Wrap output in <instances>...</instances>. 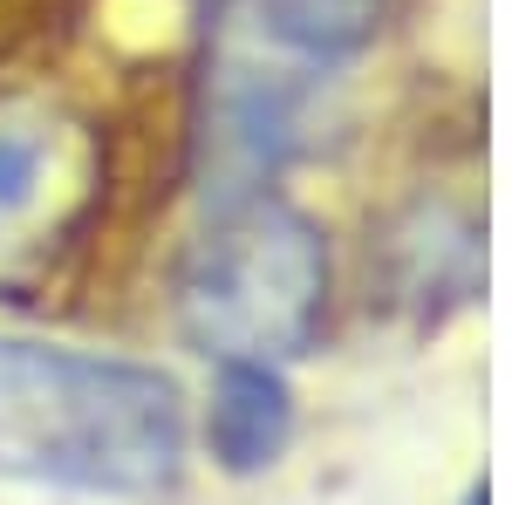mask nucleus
Returning a JSON list of instances; mask_svg holds the SVG:
<instances>
[{
  "instance_id": "obj_1",
  "label": "nucleus",
  "mask_w": 512,
  "mask_h": 505,
  "mask_svg": "<svg viewBox=\"0 0 512 505\" xmlns=\"http://www.w3.org/2000/svg\"><path fill=\"white\" fill-rule=\"evenodd\" d=\"M185 471V389L151 362L0 335V478L158 499Z\"/></svg>"
},
{
  "instance_id": "obj_2",
  "label": "nucleus",
  "mask_w": 512,
  "mask_h": 505,
  "mask_svg": "<svg viewBox=\"0 0 512 505\" xmlns=\"http://www.w3.org/2000/svg\"><path fill=\"white\" fill-rule=\"evenodd\" d=\"M328 314V239L308 212L253 192L219 205L178 267V328L212 362H294Z\"/></svg>"
},
{
  "instance_id": "obj_3",
  "label": "nucleus",
  "mask_w": 512,
  "mask_h": 505,
  "mask_svg": "<svg viewBox=\"0 0 512 505\" xmlns=\"http://www.w3.org/2000/svg\"><path fill=\"white\" fill-rule=\"evenodd\" d=\"M315 62L274 55L260 41L219 35L212 62H205V89H198V192L219 205L267 192L287 157L308 144V117H315Z\"/></svg>"
},
{
  "instance_id": "obj_4",
  "label": "nucleus",
  "mask_w": 512,
  "mask_h": 505,
  "mask_svg": "<svg viewBox=\"0 0 512 505\" xmlns=\"http://www.w3.org/2000/svg\"><path fill=\"white\" fill-rule=\"evenodd\" d=\"M89 192V144L62 110L0 96V280L69 233Z\"/></svg>"
},
{
  "instance_id": "obj_5",
  "label": "nucleus",
  "mask_w": 512,
  "mask_h": 505,
  "mask_svg": "<svg viewBox=\"0 0 512 505\" xmlns=\"http://www.w3.org/2000/svg\"><path fill=\"white\" fill-rule=\"evenodd\" d=\"M198 7L219 21V35L260 41V48L315 62V69L349 62L383 28V0H198Z\"/></svg>"
},
{
  "instance_id": "obj_6",
  "label": "nucleus",
  "mask_w": 512,
  "mask_h": 505,
  "mask_svg": "<svg viewBox=\"0 0 512 505\" xmlns=\"http://www.w3.org/2000/svg\"><path fill=\"white\" fill-rule=\"evenodd\" d=\"M287 444H294V389L280 362H219L205 403V451L219 458V471L253 478L280 465Z\"/></svg>"
}]
</instances>
